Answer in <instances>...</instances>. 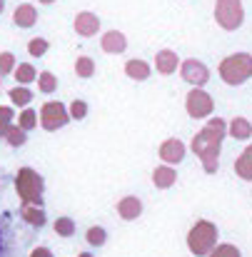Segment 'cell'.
Instances as JSON below:
<instances>
[{
	"label": "cell",
	"instance_id": "obj_36",
	"mask_svg": "<svg viewBox=\"0 0 252 257\" xmlns=\"http://www.w3.org/2000/svg\"><path fill=\"white\" fill-rule=\"evenodd\" d=\"M78 257H95V255H92V252H80Z\"/></svg>",
	"mask_w": 252,
	"mask_h": 257
},
{
	"label": "cell",
	"instance_id": "obj_31",
	"mask_svg": "<svg viewBox=\"0 0 252 257\" xmlns=\"http://www.w3.org/2000/svg\"><path fill=\"white\" fill-rule=\"evenodd\" d=\"M207 257H242V252H240V247H235L230 242H220Z\"/></svg>",
	"mask_w": 252,
	"mask_h": 257
},
{
	"label": "cell",
	"instance_id": "obj_35",
	"mask_svg": "<svg viewBox=\"0 0 252 257\" xmlns=\"http://www.w3.org/2000/svg\"><path fill=\"white\" fill-rule=\"evenodd\" d=\"M40 5H53V3H58V0H38Z\"/></svg>",
	"mask_w": 252,
	"mask_h": 257
},
{
	"label": "cell",
	"instance_id": "obj_20",
	"mask_svg": "<svg viewBox=\"0 0 252 257\" xmlns=\"http://www.w3.org/2000/svg\"><path fill=\"white\" fill-rule=\"evenodd\" d=\"M8 97H10V102L15 105V107H30V102H33V90L25 85H15L8 90Z\"/></svg>",
	"mask_w": 252,
	"mask_h": 257
},
{
	"label": "cell",
	"instance_id": "obj_9",
	"mask_svg": "<svg viewBox=\"0 0 252 257\" xmlns=\"http://www.w3.org/2000/svg\"><path fill=\"white\" fill-rule=\"evenodd\" d=\"M158 155H160L163 165L175 168V165H180V163L185 160V155H187V145H185L182 140H177V138H168V140L160 143Z\"/></svg>",
	"mask_w": 252,
	"mask_h": 257
},
{
	"label": "cell",
	"instance_id": "obj_1",
	"mask_svg": "<svg viewBox=\"0 0 252 257\" xmlns=\"http://www.w3.org/2000/svg\"><path fill=\"white\" fill-rule=\"evenodd\" d=\"M227 138V120L222 117H207L205 127L195 133L190 150L200 158L202 170L207 175H215L220 170V153H222V140Z\"/></svg>",
	"mask_w": 252,
	"mask_h": 257
},
{
	"label": "cell",
	"instance_id": "obj_14",
	"mask_svg": "<svg viewBox=\"0 0 252 257\" xmlns=\"http://www.w3.org/2000/svg\"><path fill=\"white\" fill-rule=\"evenodd\" d=\"M38 8L33 5V3H20L15 10H13V25L15 28H23V30H28V28H33L35 23H38Z\"/></svg>",
	"mask_w": 252,
	"mask_h": 257
},
{
	"label": "cell",
	"instance_id": "obj_27",
	"mask_svg": "<svg viewBox=\"0 0 252 257\" xmlns=\"http://www.w3.org/2000/svg\"><path fill=\"white\" fill-rule=\"evenodd\" d=\"M10 148H23L25 145V140H28V133H23L18 125H10V130L5 133V138H3Z\"/></svg>",
	"mask_w": 252,
	"mask_h": 257
},
{
	"label": "cell",
	"instance_id": "obj_12",
	"mask_svg": "<svg viewBox=\"0 0 252 257\" xmlns=\"http://www.w3.org/2000/svg\"><path fill=\"white\" fill-rule=\"evenodd\" d=\"M100 48H102V53H107V55H122V53L128 50V38H125V33H120V30H107V33H102V38H100Z\"/></svg>",
	"mask_w": 252,
	"mask_h": 257
},
{
	"label": "cell",
	"instance_id": "obj_24",
	"mask_svg": "<svg viewBox=\"0 0 252 257\" xmlns=\"http://www.w3.org/2000/svg\"><path fill=\"white\" fill-rule=\"evenodd\" d=\"M53 230H55V235H58V237H73V235H75V220H73V217H68V215L55 217Z\"/></svg>",
	"mask_w": 252,
	"mask_h": 257
},
{
	"label": "cell",
	"instance_id": "obj_13",
	"mask_svg": "<svg viewBox=\"0 0 252 257\" xmlns=\"http://www.w3.org/2000/svg\"><path fill=\"white\" fill-rule=\"evenodd\" d=\"M180 63H182L180 55L175 50H170V48H163V50L155 53V70L160 75H175L180 70Z\"/></svg>",
	"mask_w": 252,
	"mask_h": 257
},
{
	"label": "cell",
	"instance_id": "obj_17",
	"mask_svg": "<svg viewBox=\"0 0 252 257\" xmlns=\"http://www.w3.org/2000/svg\"><path fill=\"white\" fill-rule=\"evenodd\" d=\"M227 135L235 138V140H250L252 138V122L247 117H242V115L232 117V120L227 122Z\"/></svg>",
	"mask_w": 252,
	"mask_h": 257
},
{
	"label": "cell",
	"instance_id": "obj_8",
	"mask_svg": "<svg viewBox=\"0 0 252 257\" xmlns=\"http://www.w3.org/2000/svg\"><path fill=\"white\" fill-rule=\"evenodd\" d=\"M18 192L25 202H40V192H43V180L40 175L33 170H20L18 175Z\"/></svg>",
	"mask_w": 252,
	"mask_h": 257
},
{
	"label": "cell",
	"instance_id": "obj_5",
	"mask_svg": "<svg viewBox=\"0 0 252 257\" xmlns=\"http://www.w3.org/2000/svg\"><path fill=\"white\" fill-rule=\"evenodd\" d=\"M215 110V100L205 87H190V92L185 95V112L192 120H207L212 117Z\"/></svg>",
	"mask_w": 252,
	"mask_h": 257
},
{
	"label": "cell",
	"instance_id": "obj_29",
	"mask_svg": "<svg viewBox=\"0 0 252 257\" xmlns=\"http://www.w3.org/2000/svg\"><path fill=\"white\" fill-rule=\"evenodd\" d=\"M18 68V63H15V55L10 53V50H3L0 53V78H8V75H13V70Z\"/></svg>",
	"mask_w": 252,
	"mask_h": 257
},
{
	"label": "cell",
	"instance_id": "obj_4",
	"mask_svg": "<svg viewBox=\"0 0 252 257\" xmlns=\"http://www.w3.org/2000/svg\"><path fill=\"white\" fill-rule=\"evenodd\" d=\"M215 23L227 30L235 33L242 28L245 23V5L242 0H215Z\"/></svg>",
	"mask_w": 252,
	"mask_h": 257
},
{
	"label": "cell",
	"instance_id": "obj_19",
	"mask_svg": "<svg viewBox=\"0 0 252 257\" xmlns=\"http://www.w3.org/2000/svg\"><path fill=\"white\" fill-rule=\"evenodd\" d=\"M13 78H15V83L18 85H30V83H35L38 80V70H35V65L33 63H18V68L13 70Z\"/></svg>",
	"mask_w": 252,
	"mask_h": 257
},
{
	"label": "cell",
	"instance_id": "obj_16",
	"mask_svg": "<svg viewBox=\"0 0 252 257\" xmlns=\"http://www.w3.org/2000/svg\"><path fill=\"white\" fill-rule=\"evenodd\" d=\"M175 182H177V170H175V168L158 165V168L153 170V185H155L158 190H170Z\"/></svg>",
	"mask_w": 252,
	"mask_h": 257
},
{
	"label": "cell",
	"instance_id": "obj_3",
	"mask_svg": "<svg viewBox=\"0 0 252 257\" xmlns=\"http://www.w3.org/2000/svg\"><path fill=\"white\" fill-rule=\"evenodd\" d=\"M217 75L225 85H245L252 78V55L250 53H232V55L222 58L217 65Z\"/></svg>",
	"mask_w": 252,
	"mask_h": 257
},
{
	"label": "cell",
	"instance_id": "obj_37",
	"mask_svg": "<svg viewBox=\"0 0 252 257\" xmlns=\"http://www.w3.org/2000/svg\"><path fill=\"white\" fill-rule=\"evenodd\" d=\"M3 10H5V0H0V15H3Z\"/></svg>",
	"mask_w": 252,
	"mask_h": 257
},
{
	"label": "cell",
	"instance_id": "obj_25",
	"mask_svg": "<svg viewBox=\"0 0 252 257\" xmlns=\"http://www.w3.org/2000/svg\"><path fill=\"white\" fill-rule=\"evenodd\" d=\"M75 75H78L80 80H90V78L95 75V60H92L90 55H80V58L75 60Z\"/></svg>",
	"mask_w": 252,
	"mask_h": 257
},
{
	"label": "cell",
	"instance_id": "obj_11",
	"mask_svg": "<svg viewBox=\"0 0 252 257\" xmlns=\"http://www.w3.org/2000/svg\"><path fill=\"white\" fill-rule=\"evenodd\" d=\"M115 210H117L120 220H125V222H135V220L143 215L145 207H143V200H140L138 195H125L122 200H117Z\"/></svg>",
	"mask_w": 252,
	"mask_h": 257
},
{
	"label": "cell",
	"instance_id": "obj_23",
	"mask_svg": "<svg viewBox=\"0 0 252 257\" xmlns=\"http://www.w3.org/2000/svg\"><path fill=\"white\" fill-rule=\"evenodd\" d=\"M85 242H87L90 247H102V245L107 242V230H105L102 225H92V227H87V232H85Z\"/></svg>",
	"mask_w": 252,
	"mask_h": 257
},
{
	"label": "cell",
	"instance_id": "obj_38",
	"mask_svg": "<svg viewBox=\"0 0 252 257\" xmlns=\"http://www.w3.org/2000/svg\"><path fill=\"white\" fill-rule=\"evenodd\" d=\"M0 90H3V78H0Z\"/></svg>",
	"mask_w": 252,
	"mask_h": 257
},
{
	"label": "cell",
	"instance_id": "obj_26",
	"mask_svg": "<svg viewBox=\"0 0 252 257\" xmlns=\"http://www.w3.org/2000/svg\"><path fill=\"white\" fill-rule=\"evenodd\" d=\"M0 257H13V232L5 220H0Z\"/></svg>",
	"mask_w": 252,
	"mask_h": 257
},
{
	"label": "cell",
	"instance_id": "obj_33",
	"mask_svg": "<svg viewBox=\"0 0 252 257\" xmlns=\"http://www.w3.org/2000/svg\"><path fill=\"white\" fill-rule=\"evenodd\" d=\"M23 215H25V217H28V222H30V225H35V227H43V225H45V215H43V212L30 210L28 205L23 207Z\"/></svg>",
	"mask_w": 252,
	"mask_h": 257
},
{
	"label": "cell",
	"instance_id": "obj_7",
	"mask_svg": "<svg viewBox=\"0 0 252 257\" xmlns=\"http://www.w3.org/2000/svg\"><path fill=\"white\" fill-rule=\"evenodd\" d=\"M177 73H180V78H182L190 87H205L210 83V68H207L202 60H197V58L182 60Z\"/></svg>",
	"mask_w": 252,
	"mask_h": 257
},
{
	"label": "cell",
	"instance_id": "obj_15",
	"mask_svg": "<svg viewBox=\"0 0 252 257\" xmlns=\"http://www.w3.org/2000/svg\"><path fill=\"white\" fill-rule=\"evenodd\" d=\"M125 75L130 80H135V83H145L153 75V65L148 60H143V58H133V60L125 63Z\"/></svg>",
	"mask_w": 252,
	"mask_h": 257
},
{
	"label": "cell",
	"instance_id": "obj_30",
	"mask_svg": "<svg viewBox=\"0 0 252 257\" xmlns=\"http://www.w3.org/2000/svg\"><path fill=\"white\" fill-rule=\"evenodd\" d=\"M87 112H90V105H87L85 100H73V102L68 105V115H70V120H85Z\"/></svg>",
	"mask_w": 252,
	"mask_h": 257
},
{
	"label": "cell",
	"instance_id": "obj_21",
	"mask_svg": "<svg viewBox=\"0 0 252 257\" xmlns=\"http://www.w3.org/2000/svg\"><path fill=\"white\" fill-rule=\"evenodd\" d=\"M35 85H38V92H43V95H53V92L58 90V78H55V73H50V70H40Z\"/></svg>",
	"mask_w": 252,
	"mask_h": 257
},
{
	"label": "cell",
	"instance_id": "obj_32",
	"mask_svg": "<svg viewBox=\"0 0 252 257\" xmlns=\"http://www.w3.org/2000/svg\"><path fill=\"white\" fill-rule=\"evenodd\" d=\"M10 125H13V107L0 105V138H5V133L10 130Z\"/></svg>",
	"mask_w": 252,
	"mask_h": 257
},
{
	"label": "cell",
	"instance_id": "obj_34",
	"mask_svg": "<svg viewBox=\"0 0 252 257\" xmlns=\"http://www.w3.org/2000/svg\"><path fill=\"white\" fill-rule=\"evenodd\" d=\"M30 257H53V255H50V252H48L45 247H40V250H35V252H33Z\"/></svg>",
	"mask_w": 252,
	"mask_h": 257
},
{
	"label": "cell",
	"instance_id": "obj_28",
	"mask_svg": "<svg viewBox=\"0 0 252 257\" xmlns=\"http://www.w3.org/2000/svg\"><path fill=\"white\" fill-rule=\"evenodd\" d=\"M48 50H50V43H48L45 38H33V40H28V55H30V58H43Z\"/></svg>",
	"mask_w": 252,
	"mask_h": 257
},
{
	"label": "cell",
	"instance_id": "obj_10",
	"mask_svg": "<svg viewBox=\"0 0 252 257\" xmlns=\"http://www.w3.org/2000/svg\"><path fill=\"white\" fill-rule=\"evenodd\" d=\"M73 28L80 38H95L100 33V18L95 13H90V10H80L73 20Z\"/></svg>",
	"mask_w": 252,
	"mask_h": 257
},
{
	"label": "cell",
	"instance_id": "obj_18",
	"mask_svg": "<svg viewBox=\"0 0 252 257\" xmlns=\"http://www.w3.org/2000/svg\"><path fill=\"white\" fill-rule=\"evenodd\" d=\"M235 175L240 180H245V182H252V145H247L237 155V160H235Z\"/></svg>",
	"mask_w": 252,
	"mask_h": 257
},
{
	"label": "cell",
	"instance_id": "obj_6",
	"mask_svg": "<svg viewBox=\"0 0 252 257\" xmlns=\"http://www.w3.org/2000/svg\"><path fill=\"white\" fill-rule=\"evenodd\" d=\"M38 125L45 130V133H55V130H63L68 122H70V115H68V107L58 100H50L40 107L38 112Z\"/></svg>",
	"mask_w": 252,
	"mask_h": 257
},
{
	"label": "cell",
	"instance_id": "obj_22",
	"mask_svg": "<svg viewBox=\"0 0 252 257\" xmlns=\"http://www.w3.org/2000/svg\"><path fill=\"white\" fill-rule=\"evenodd\" d=\"M38 112L33 110V107H23L20 110V115H18V120H15V125L23 130V133H30V130H35L38 127Z\"/></svg>",
	"mask_w": 252,
	"mask_h": 257
},
{
	"label": "cell",
	"instance_id": "obj_2",
	"mask_svg": "<svg viewBox=\"0 0 252 257\" xmlns=\"http://www.w3.org/2000/svg\"><path fill=\"white\" fill-rule=\"evenodd\" d=\"M220 230L212 220H197L187 230V250L195 257H207L220 242Z\"/></svg>",
	"mask_w": 252,
	"mask_h": 257
}]
</instances>
